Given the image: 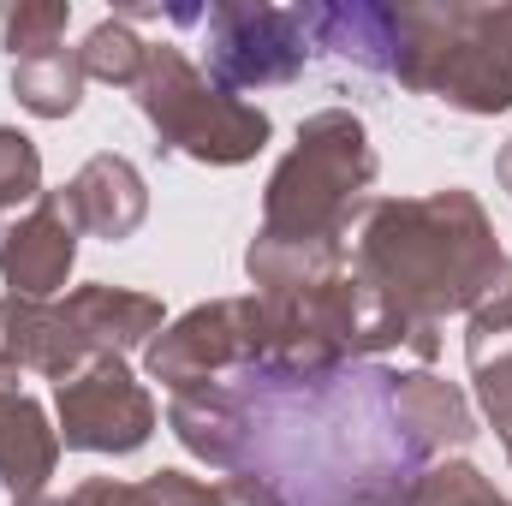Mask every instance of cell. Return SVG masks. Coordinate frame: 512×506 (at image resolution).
<instances>
[{"label":"cell","mask_w":512,"mask_h":506,"mask_svg":"<svg viewBox=\"0 0 512 506\" xmlns=\"http://www.w3.org/2000/svg\"><path fill=\"white\" fill-rule=\"evenodd\" d=\"M346 262L405 322L441 328L489 292L507 251L489 209L447 185L429 197H364L346 233Z\"/></svg>","instance_id":"1"},{"label":"cell","mask_w":512,"mask_h":506,"mask_svg":"<svg viewBox=\"0 0 512 506\" xmlns=\"http://www.w3.org/2000/svg\"><path fill=\"white\" fill-rule=\"evenodd\" d=\"M387 72L459 114H507L512 6H399Z\"/></svg>","instance_id":"2"},{"label":"cell","mask_w":512,"mask_h":506,"mask_svg":"<svg viewBox=\"0 0 512 506\" xmlns=\"http://www.w3.org/2000/svg\"><path fill=\"white\" fill-rule=\"evenodd\" d=\"M370 185H376V149L364 120L346 108H322L298 126V143L268 173L256 233L286 245H346Z\"/></svg>","instance_id":"3"},{"label":"cell","mask_w":512,"mask_h":506,"mask_svg":"<svg viewBox=\"0 0 512 506\" xmlns=\"http://www.w3.org/2000/svg\"><path fill=\"white\" fill-rule=\"evenodd\" d=\"M137 108L155 126L161 149L191 155L203 167H245L274 137L268 114L221 90L179 42H149V66L137 78Z\"/></svg>","instance_id":"4"},{"label":"cell","mask_w":512,"mask_h":506,"mask_svg":"<svg viewBox=\"0 0 512 506\" xmlns=\"http://www.w3.org/2000/svg\"><path fill=\"white\" fill-rule=\"evenodd\" d=\"M262 358V298H215L167 322L143 346L149 381L185 393V387H221L227 370H256Z\"/></svg>","instance_id":"5"},{"label":"cell","mask_w":512,"mask_h":506,"mask_svg":"<svg viewBox=\"0 0 512 506\" xmlns=\"http://www.w3.org/2000/svg\"><path fill=\"white\" fill-rule=\"evenodd\" d=\"M209 30V78L221 90H274L292 84L310 60V36L304 18L286 6H262V0H221L197 18Z\"/></svg>","instance_id":"6"},{"label":"cell","mask_w":512,"mask_h":506,"mask_svg":"<svg viewBox=\"0 0 512 506\" xmlns=\"http://www.w3.org/2000/svg\"><path fill=\"white\" fill-rule=\"evenodd\" d=\"M54 411H60V447L72 453L126 459L155 435L149 387L126 370V358H102V352L66 381H54Z\"/></svg>","instance_id":"7"},{"label":"cell","mask_w":512,"mask_h":506,"mask_svg":"<svg viewBox=\"0 0 512 506\" xmlns=\"http://www.w3.org/2000/svg\"><path fill=\"white\" fill-rule=\"evenodd\" d=\"M72 262H78V221L60 191H42L0 233V280L12 298L54 304V292H66V280H72Z\"/></svg>","instance_id":"8"},{"label":"cell","mask_w":512,"mask_h":506,"mask_svg":"<svg viewBox=\"0 0 512 506\" xmlns=\"http://www.w3.org/2000/svg\"><path fill=\"white\" fill-rule=\"evenodd\" d=\"M96 352L78 334V322L66 316V304H36V298H0V364H12L18 376L36 370L48 381H66L84 370Z\"/></svg>","instance_id":"9"},{"label":"cell","mask_w":512,"mask_h":506,"mask_svg":"<svg viewBox=\"0 0 512 506\" xmlns=\"http://www.w3.org/2000/svg\"><path fill=\"white\" fill-rule=\"evenodd\" d=\"M66 209H72V221H78V233H90V239H108V245H120L131 239L143 221H149V185H143V173L131 167L126 155H90L72 179H66Z\"/></svg>","instance_id":"10"},{"label":"cell","mask_w":512,"mask_h":506,"mask_svg":"<svg viewBox=\"0 0 512 506\" xmlns=\"http://www.w3.org/2000/svg\"><path fill=\"white\" fill-rule=\"evenodd\" d=\"M66 316L78 322V334H84L90 352H102V358L143 352V346L167 328L161 298L131 292V286H108V280H90V286L66 292Z\"/></svg>","instance_id":"11"},{"label":"cell","mask_w":512,"mask_h":506,"mask_svg":"<svg viewBox=\"0 0 512 506\" xmlns=\"http://www.w3.org/2000/svg\"><path fill=\"white\" fill-rule=\"evenodd\" d=\"M393 417L405 429V447L423 453V459H441V453H459L477 441V417H471V399L453 387V381L429 376H399L393 381Z\"/></svg>","instance_id":"12"},{"label":"cell","mask_w":512,"mask_h":506,"mask_svg":"<svg viewBox=\"0 0 512 506\" xmlns=\"http://www.w3.org/2000/svg\"><path fill=\"white\" fill-rule=\"evenodd\" d=\"M167 423H173L179 447L197 453V459L215 465V471H233V465L245 459L251 417H245V405H239L227 387H185V393H173Z\"/></svg>","instance_id":"13"},{"label":"cell","mask_w":512,"mask_h":506,"mask_svg":"<svg viewBox=\"0 0 512 506\" xmlns=\"http://www.w3.org/2000/svg\"><path fill=\"white\" fill-rule=\"evenodd\" d=\"M60 465V429H48V411L30 393H0V483L12 501L42 495V483Z\"/></svg>","instance_id":"14"},{"label":"cell","mask_w":512,"mask_h":506,"mask_svg":"<svg viewBox=\"0 0 512 506\" xmlns=\"http://www.w3.org/2000/svg\"><path fill=\"white\" fill-rule=\"evenodd\" d=\"M298 18H304V36H316V48H334L358 66L387 72L399 6H364V0L358 6H298Z\"/></svg>","instance_id":"15"},{"label":"cell","mask_w":512,"mask_h":506,"mask_svg":"<svg viewBox=\"0 0 512 506\" xmlns=\"http://www.w3.org/2000/svg\"><path fill=\"white\" fill-rule=\"evenodd\" d=\"M84 66H78V48H54V54H30V60H12V96L24 114L36 120H66L78 114L84 102Z\"/></svg>","instance_id":"16"},{"label":"cell","mask_w":512,"mask_h":506,"mask_svg":"<svg viewBox=\"0 0 512 506\" xmlns=\"http://www.w3.org/2000/svg\"><path fill=\"white\" fill-rule=\"evenodd\" d=\"M465 358L477 381V405L512 459V334H465Z\"/></svg>","instance_id":"17"},{"label":"cell","mask_w":512,"mask_h":506,"mask_svg":"<svg viewBox=\"0 0 512 506\" xmlns=\"http://www.w3.org/2000/svg\"><path fill=\"white\" fill-rule=\"evenodd\" d=\"M78 66H84V78H96V84L137 90V78H143V66H149V42L131 30L126 18H102V24L84 36Z\"/></svg>","instance_id":"18"},{"label":"cell","mask_w":512,"mask_h":506,"mask_svg":"<svg viewBox=\"0 0 512 506\" xmlns=\"http://www.w3.org/2000/svg\"><path fill=\"white\" fill-rule=\"evenodd\" d=\"M399 501L405 506H507L495 495V483H489L477 465H465V459L429 465L423 477H411V483L399 489Z\"/></svg>","instance_id":"19"},{"label":"cell","mask_w":512,"mask_h":506,"mask_svg":"<svg viewBox=\"0 0 512 506\" xmlns=\"http://www.w3.org/2000/svg\"><path fill=\"white\" fill-rule=\"evenodd\" d=\"M72 24V0H12L0 12V36H6V54L12 60H30V54H54L60 36Z\"/></svg>","instance_id":"20"},{"label":"cell","mask_w":512,"mask_h":506,"mask_svg":"<svg viewBox=\"0 0 512 506\" xmlns=\"http://www.w3.org/2000/svg\"><path fill=\"white\" fill-rule=\"evenodd\" d=\"M36 197H42V149L18 126H0V233H6V215L30 209Z\"/></svg>","instance_id":"21"},{"label":"cell","mask_w":512,"mask_h":506,"mask_svg":"<svg viewBox=\"0 0 512 506\" xmlns=\"http://www.w3.org/2000/svg\"><path fill=\"white\" fill-rule=\"evenodd\" d=\"M137 506H221V489H209L185 471H155L137 483Z\"/></svg>","instance_id":"22"},{"label":"cell","mask_w":512,"mask_h":506,"mask_svg":"<svg viewBox=\"0 0 512 506\" xmlns=\"http://www.w3.org/2000/svg\"><path fill=\"white\" fill-rule=\"evenodd\" d=\"M66 506H137V483H120V477H90L78 483Z\"/></svg>","instance_id":"23"},{"label":"cell","mask_w":512,"mask_h":506,"mask_svg":"<svg viewBox=\"0 0 512 506\" xmlns=\"http://www.w3.org/2000/svg\"><path fill=\"white\" fill-rule=\"evenodd\" d=\"M221 506H280V495L256 477H227L221 483Z\"/></svg>","instance_id":"24"},{"label":"cell","mask_w":512,"mask_h":506,"mask_svg":"<svg viewBox=\"0 0 512 506\" xmlns=\"http://www.w3.org/2000/svg\"><path fill=\"white\" fill-rule=\"evenodd\" d=\"M495 179H501V191L512 197V137L501 143V155H495Z\"/></svg>","instance_id":"25"},{"label":"cell","mask_w":512,"mask_h":506,"mask_svg":"<svg viewBox=\"0 0 512 506\" xmlns=\"http://www.w3.org/2000/svg\"><path fill=\"white\" fill-rule=\"evenodd\" d=\"M12 506H66V501H54V495H24V501H12Z\"/></svg>","instance_id":"26"},{"label":"cell","mask_w":512,"mask_h":506,"mask_svg":"<svg viewBox=\"0 0 512 506\" xmlns=\"http://www.w3.org/2000/svg\"><path fill=\"white\" fill-rule=\"evenodd\" d=\"M12 387H18V370H12V364H0V393H12Z\"/></svg>","instance_id":"27"}]
</instances>
